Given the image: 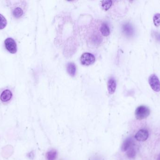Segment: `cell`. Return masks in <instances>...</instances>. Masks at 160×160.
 Wrapping results in <instances>:
<instances>
[{"mask_svg": "<svg viewBox=\"0 0 160 160\" xmlns=\"http://www.w3.org/2000/svg\"><path fill=\"white\" fill-rule=\"evenodd\" d=\"M150 112L149 108L146 106H139L135 110V117L138 120H142L146 118L149 115Z\"/></svg>", "mask_w": 160, "mask_h": 160, "instance_id": "1", "label": "cell"}, {"mask_svg": "<svg viewBox=\"0 0 160 160\" xmlns=\"http://www.w3.org/2000/svg\"><path fill=\"white\" fill-rule=\"evenodd\" d=\"M111 1H102V7L104 11H108L111 8L112 5Z\"/></svg>", "mask_w": 160, "mask_h": 160, "instance_id": "13", "label": "cell"}, {"mask_svg": "<svg viewBox=\"0 0 160 160\" xmlns=\"http://www.w3.org/2000/svg\"><path fill=\"white\" fill-rule=\"evenodd\" d=\"M154 23L155 26L159 27L160 26V14L157 13L154 15L153 17Z\"/></svg>", "mask_w": 160, "mask_h": 160, "instance_id": "16", "label": "cell"}, {"mask_svg": "<svg viewBox=\"0 0 160 160\" xmlns=\"http://www.w3.org/2000/svg\"><path fill=\"white\" fill-rule=\"evenodd\" d=\"M27 156L29 158H30V159H32L33 157V153H32V152H31V153H30L28 154Z\"/></svg>", "mask_w": 160, "mask_h": 160, "instance_id": "18", "label": "cell"}, {"mask_svg": "<svg viewBox=\"0 0 160 160\" xmlns=\"http://www.w3.org/2000/svg\"><path fill=\"white\" fill-rule=\"evenodd\" d=\"M124 32H125L127 35H131L133 34V29L131 26L129 24H127L123 25V27Z\"/></svg>", "mask_w": 160, "mask_h": 160, "instance_id": "12", "label": "cell"}, {"mask_svg": "<svg viewBox=\"0 0 160 160\" xmlns=\"http://www.w3.org/2000/svg\"><path fill=\"white\" fill-rule=\"evenodd\" d=\"M7 24V21L6 19L4 16L0 14V30L3 29L6 27Z\"/></svg>", "mask_w": 160, "mask_h": 160, "instance_id": "15", "label": "cell"}, {"mask_svg": "<svg viewBox=\"0 0 160 160\" xmlns=\"http://www.w3.org/2000/svg\"><path fill=\"white\" fill-rule=\"evenodd\" d=\"M133 145V140L131 138H128L124 141L122 146V150L123 151H126L130 149L131 146Z\"/></svg>", "mask_w": 160, "mask_h": 160, "instance_id": "9", "label": "cell"}, {"mask_svg": "<svg viewBox=\"0 0 160 160\" xmlns=\"http://www.w3.org/2000/svg\"><path fill=\"white\" fill-rule=\"evenodd\" d=\"M149 83L152 89L155 92L160 91V81L157 76L155 74H152L149 77Z\"/></svg>", "mask_w": 160, "mask_h": 160, "instance_id": "3", "label": "cell"}, {"mask_svg": "<svg viewBox=\"0 0 160 160\" xmlns=\"http://www.w3.org/2000/svg\"><path fill=\"white\" fill-rule=\"evenodd\" d=\"M96 58L91 53H85L81 55L80 61L81 65L85 66H89L95 62Z\"/></svg>", "mask_w": 160, "mask_h": 160, "instance_id": "2", "label": "cell"}, {"mask_svg": "<svg viewBox=\"0 0 160 160\" xmlns=\"http://www.w3.org/2000/svg\"><path fill=\"white\" fill-rule=\"evenodd\" d=\"M157 160H160V154L158 156V158H157Z\"/></svg>", "mask_w": 160, "mask_h": 160, "instance_id": "19", "label": "cell"}, {"mask_svg": "<svg viewBox=\"0 0 160 160\" xmlns=\"http://www.w3.org/2000/svg\"><path fill=\"white\" fill-rule=\"evenodd\" d=\"M66 70L69 75L71 77H74L76 72V67L74 63L69 62L66 65Z\"/></svg>", "mask_w": 160, "mask_h": 160, "instance_id": "8", "label": "cell"}, {"mask_svg": "<svg viewBox=\"0 0 160 160\" xmlns=\"http://www.w3.org/2000/svg\"><path fill=\"white\" fill-rule=\"evenodd\" d=\"M14 16L16 18H19L22 16L23 14V11L20 8L17 7L14 9L13 12Z\"/></svg>", "mask_w": 160, "mask_h": 160, "instance_id": "14", "label": "cell"}, {"mask_svg": "<svg viewBox=\"0 0 160 160\" xmlns=\"http://www.w3.org/2000/svg\"><path fill=\"white\" fill-rule=\"evenodd\" d=\"M116 86H117V84H116L115 80L113 78H111L109 79L107 84L108 90L109 92V94L112 95L113 93H114L116 89Z\"/></svg>", "mask_w": 160, "mask_h": 160, "instance_id": "6", "label": "cell"}, {"mask_svg": "<svg viewBox=\"0 0 160 160\" xmlns=\"http://www.w3.org/2000/svg\"><path fill=\"white\" fill-rule=\"evenodd\" d=\"M12 97V93L8 89H6L2 92L0 99L3 102H7L9 101Z\"/></svg>", "mask_w": 160, "mask_h": 160, "instance_id": "7", "label": "cell"}, {"mask_svg": "<svg viewBox=\"0 0 160 160\" xmlns=\"http://www.w3.org/2000/svg\"><path fill=\"white\" fill-rule=\"evenodd\" d=\"M5 46L9 53L15 54L17 52V45L14 39L11 38H8L5 40Z\"/></svg>", "mask_w": 160, "mask_h": 160, "instance_id": "4", "label": "cell"}, {"mask_svg": "<svg viewBox=\"0 0 160 160\" xmlns=\"http://www.w3.org/2000/svg\"><path fill=\"white\" fill-rule=\"evenodd\" d=\"M149 133L146 129H141L135 135V138L139 141H145L148 139Z\"/></svg>", "mask_w": 160, "mask_h": 160, "instance_id": "5", "label": "cell"}, {"mask_svg": "<svg viewBox=\"0 0 160 160\" xmlns=\"http://www.w3.org/2000/svg\"><path fill=\"white\" fill-rule=\"evenodd\" d=\"M136 154V152L134 148H131L130 149L128 150L127 152V155L128 157L130 158H134L135 157Z\"/></svg>", "mask_w": 160, "mask_h": 160, "instance_id": "17", "label": "cell"}, {"mask_svg": "<svg viewBox=\"0 0 160 160\" xmlns=\"http://www.w3.org/2000/svg\"><path fill=\"white\" fill-rule=\"evenodd\" d=\"M100 31L103 36L107 37L110 34V29L107 24L104 23L100 27Z\"/></svg>", "mask_w": 160, "mask_h": 160, "instance_id": "10", "label": "cell"}, {"mask_svg": "<svg viewBox=\"0 0 160 160\" xmlns=\"http://www.w3.org/2000/svg\"><path fill=\"white\" fill-rule=\"evenodd\" d=\"M46 156L47 160H55L57 156V152L55 150H51L47 152Z\"/></svg>", "mask_w": 160, "mask_h": 160, "instance_id": "11", "label": "cell"}]
</instances>
